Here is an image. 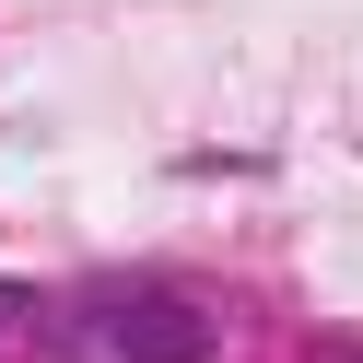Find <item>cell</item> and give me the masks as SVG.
<instances>
[{
	"mask_svg": "<svg viewBox=\"0 0 363 363\" xmlns=\"http://www.w3.org/2000/svg\"><path fill=\"white\" fill-rule=\"evenodd\" d=\"M106 340H118V363H211V316L164 281L106 293Z\"/></svg>",
	"mask_w": 363,
	"mask_h": 363,
	"instance_id": "1",
	"label": "cell"
}]
</instances>
